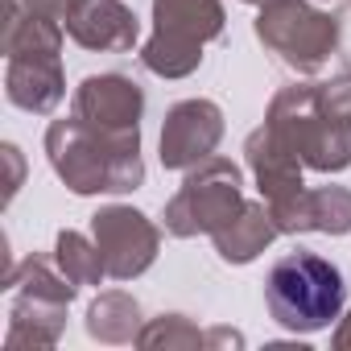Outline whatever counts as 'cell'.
Returning a JSON list of instances; mask_svg holds the SVG:
<instances>
[{
    "label": "cell",
    "mask_w": 351,
    "mask_h": 351,
    "mask_svg": "<svg viewBox=\"0 0 351 351\" xmlns=\"http://www.w3.org/2000/svg\"><path fill=\"white\" fill-rule=\"evenodd\" d=\"M228 25L219 0H153V38L141 46L145 71L161 79H186L203 62V46Z\"/></svg>",
    "instance_id": "cell-4"
},
{
    "label": "cell",
    "mask_w": 351,
    "mask_h": 351,
    "mask_svg": "<svg viewBox=\"0 0 351 351\" xmlns=\"http://www.w3.org/2000/svg\"><path fill=\"white\" fill-rule=\"evenodd\" d=\"M62 25L83 50L99 54H128L141 42V21L124 0H79Z\"/></svg>",
    "instance_id": "cell-10"
},
{
    "label": "cell",
    "mask_w": 351,
    "mask_h": 351,
    "mask_svg": "<svg viewBox=\"0 0 351 351\" xmlns=\"http://www.w3.org/2000/svg\"><path fill=\"white\" fill-rule=\"evenodd\" d=\"M318 95H322V104L330 108V116H339V120L351 124V75H347V71H339L335 79L318 83Z\"/></svg>",
    "instance_id": "cell-20"
},
{
    "label": "cell",
    "mask_w": 351,
    "mask_h": 351,
    "mask_svg": "<svg viewBox=\"0 0 351 351\" xmlns=\"http://www.w3.org/2000/svg\"><path fill=\"white\" fill-rule=\"evenodd\" d=\"M343 298H347L343 273L310 248L285 252L281 261H273V269L265 277L269 314L293 335L326 330L343 314Z\"/></svg>",
    "instance_id": "cell-2"
},
{
    "label": "cell",
    "mask_w": 351,
    "mask_h": 351,
    "mask_svg": "<svg viewBox=\"0 0 351 351\" xmlns=\"http://www.w3.org/2000/svg\"><path fill=\"white\" fill-rule=\"evenodd\" d=\"M223 141V112L215 99H182L165 112L161 124V165L191 169L207 161Z\"/></svg>",
    "instance_id": "cell-8"
},
{
    "label": "cell",
    "mask_w": 351,
    "mask_h": 351,
    "mask_svg": "<svg viewBox=\"0 0 351 351\" xmlns=\"http://www.w3.org/2000/svg\"><path fill=\"white\" fill-rule=\"evenodd\" d=\"M71 108L83 124H91L99 132H136L141 116H145V91L128 75L104 71V75H87L75 87Z\"/></svg>",
    "instance_id": "cell-9"
},
{
    "label": "cell",
    "mask_w": 351,
    "mask_h": 351,
    "mask_svg": "<svg viewBox=\"0 0 351 351\" xmlns=\"http://www.w3.org/2000/svg\"><path fill=\"white\" fill-rule=\"evenodd\" d=\"M330 343H335V351H351V310L339 318V326H335V339H330Z\"/></svg>",
    "instance_id": "cell-24"
},
{
    "label": "cell",
    "mask_w": 351,
    "mask_h": 351,
    "mask_svg": "<svg viewBox=\"0 0 351 351\" xmlns=\"http://www.w3.org/2000/svg\"><path fill=\"white\" fill-rule=\"evenodd\" d=\"M54 261L58 269L75 281V285H99L108 277V265H104V252L95 240H87L83 232H58L54 240Z\"/></svg>",
    "instance_id": "cell-17"
},
{
    "label": "cell",
    "mask_w": 351,
    "mask_h": 351,
    "mask_svg": "<svg viewBox=\"0 0 351 351\" xmlns=\"http://www.w3.org/2000/svg\"><path fill=\"white\" fill-rule=\"evenodd\" d=\"M136 347H145V351H195V347H207V330H199L186 314H157L141 326Z\"/></svg>",
    "instance_id": "cell-18"
},
{
    "label": "cell",
    "mask_w": 351,
    "mask_h": 351,
    "mask_svg": "<svg viewBox=\"0 0 351 351\" xmlns=\"http://www.w3.org/2000/svg\"><path fill=\"white\" fill-rule=\"evenodd\" d=\"M252 29H256L261 46L273 50L298 75L322 71L330 62V54L339 50V38H343L339 17L314 9L310 0H265Z\"/></svg>",
    "instance_id": "cell-6"
},
{
    "label": "cell",
    "mask_w": 351,
    "mask_h": 351,
    "mask_svg": "<svg viewBox=\"0 0 351 351\" xmlns=\"http://www.w3.org/2000/svg\"><path fill=\"white\" fill-rule=\"evenodd\" d=\"M66 306L71 302H62V298L17 289L13 310H9L5 347L9 351H46V347H54L66 330Z\"/></svg>",
    "instance_id": "cell-13"
},
{
    "label": "cell",
    "mask_w": 351,
    "mask_h": 351,
    "mask_svg": "<svg viewBox=\"0 0 351 351\" xmlns=\"http://www.w3.org/2000/svg\"><path fill=\"white\" fill-rule=\"evenodd\" d=\"M277 236H281V228H277L269 203H265V199H261V203H248V199H244V207L211 236V244H215L219 261H228V265H248V261H256Z\"/></svg>",
    "instance_id": "cell-14"
},
{
    "label": "cell",
    "mask_w": 351,
    "mask_h": 351,
    "mask_svg": "<svg viewBox=\"0 0 351 351\" xmlns=\"http://www.w3.org/2000/svg\"><path fill=\"white\" fill-rule=\"evenodd\" d=\"M5 95L13 108L34 112V116H50L62 95H66V75H62V58L50 54H25V58H9L5 71Z\"/></svg>",
    "instance_id": "cell-12"
},
{
    "label": "cell",
    "mask_w": 351,
    "mask_h": 351,
    "mask_svg": "<svg viewBox=\"0 0 351 351\" xmlns=\"http://www.w3.org/2000/svg\"><path fill=\"white\" fill-rule=\"evenodd\" d=\"M9 5H21V9H34V13H50V17L66 21L79 0H9Z\"/></svg>",
    "instance_id": "cell-22"
},
{
    "label": "cell",
    "mask_w": 351,
    "mask_h": 351,
    "mask_svg": "<svg viewBox=\"0 0 351 351\" xmlns=\"http://www.w3.org/2000/svg\"><path fill=\"white\" fill-rule=\"evenodd\" d=\"M46 157L75 195H128L145 182L141 128L99 132L71 112L46 128Z\"/></svg>",
    "instance_id": "cell-1"
},
{
    "label": "cell",
    "mask_w": 351,
    "mask_h": 351,
    "mask_svg": "<svg viewBox=\"0 0 351 351\" xmlns=\"http://www.w3.org/2000/svg\"><path fill=\"white\" fill-rule=\"evenodd\" d=\"M91 240L99 244L112 281H132V277H141V273L157 261V252H161V232H157V223H153L145 211L124 207V203L99 207V211L91 215Z\"/></svg>",
    "instance_id": "cell-7"
},
{
    "label": "cell",
    "mask_w": 351,
    "mask_h": 351,
    "mask_svg": "<svg viewBox=\"0 0 351 351\" xmlns=\"http://www.w3.org/2000/svg\"><path fill=\"white\" fill-rule=\"evenodd\" d=\"M265 128L298 153L306 169L339 173L351 165V124L330 116V108L318 95V83H289L273 95L265 112Z\"/></svg>",
    "instance_id": "cell-3"
},
{
    "label": "cell",
    "mask_w": 351,
    "mask_h": 351,
    "mask_svg": "<svg viewBox=\"0 0 351 351\" xmlns=\"http://www.w3.org/2000/svg\"><path fill=\"white\" fill-rule=\"evenodd\" d=\"M244 207V173L232 157H207L186 169V178L161 211L165 232L191 240V236H215L236 211Z\"/></svg>",
    "instance_id": "cell-5"
},
{
    "label": "cell",
    "mask_w": 351,
    "mask_h": 351,
    "mask_svg": "<svg viewBox=\"0 0 351 351\" xmlns=\"http://www.w3.org/2000/svg\"><path fill=\"white\" fill-rule=\"evenodd\" d=\"M141 326H145L141 302L124 289H108L87 306V335L99 343H136Z\"/></svg>",
    "instance_id": "cell-16"
},
{
    "label": "cell",
    "mask_w": 351,
    "mask_h": 351,
    "mask_svg": "<svg viewBox=\"0 0 351 351\" xmlns=\"http://www.w3.org/2000/svg\"><path fill=\"white\" fill-rule=\"evenodd\" d=\"M0 50L5 58H25V54H50L62 58V21L50 13H34L5 0V29H0Z\"/></svg>",
    "instance_id": "cell-15"
},
{
    "label": "cell",
    "mask_w": 351,
    "mask_h": 351,
    "mask_svg": "<svg viewBox=\"0 0 351 351\" xmlns=\"http://www.w3.org/2000/svg\"><path fill=\"white\" fill-rule=\"evenodd\" d=\"M244 5H265V0H244Z\"/></svg>",
    "instance_id": "cell-25"
},
{
    "label": "cell",
    "mask_w": 351,
    "mask_h": 351,
    "mask_svg": "<svg viewBox=\"0 0 351 351\" xmlns=\"http://www.w3.org/2000/svg\"><path fill=\"white\" fill-rule=\"evenodd\" d=\"M310 228L322 236H347L351 232V191L347 186L310 191Z\"/></svg>",
    "instance_id": "cell-19"
},
{
    "label": "cell",
    "mask_w": 351,
    "mask_h": 351,
    "mask_svg": "<svg viewBox=\"0 0 351 351\" xmlns=\"http://www.w3.org/2000/svg\"><path fill=\"white\" fill-rule=\"evenodd\" d=\"M0 153H5V161H9V191H5V203H13V195L21 191V178H25V157H21L17 145H5Z\"/></svg>",
    "instance_id": "cell-21"
},
{
    "label": "cell",
    "mask_w": 351,
    "mask_h": 351,
    "mask_svg": "<svg viewBox=\"0 0 351 351\" xmlns=\"http://www.w3.org/2000/svg\"><path fill=\"white\" fill-rule=\"evenodd\" d=\"M244 157H248V169H252V178H256V191H261V199L269 207H281V203H289V199H298L306 191L298 153H289L265 124L256 132H248Z\"/></svg>",
    "instance_id": "cell-11"
},
{
    "label": "cell",
    "mask_w": 351,
    "mask_h": 351,
    "mask_svg": "<svg viewBox=\"0 0 351 351\" xmlns=\"http://www.w3.org/2000/svg\"><path fill=\"white\" fill-rule=\"evenodd\" d=\"M207 347H244V335L232 326H211L207 330Z\"/></svg>",
    "instance_id": "cell-23"
},
{
    "label": "cell",
    "mask_w": 351,
    "mask_h": 351,
    "mask_svg": "<svg viewBox=\"0 0 351 351\" xmlns=\"http://www.w3.org/2000/svg\"><path fill=\"white\" fill-rule=\"evenodd\" d=\"M330 5H339V0H330Z\"/></svg>",
    "instance_id": "cell-26"
}]
</instances>
